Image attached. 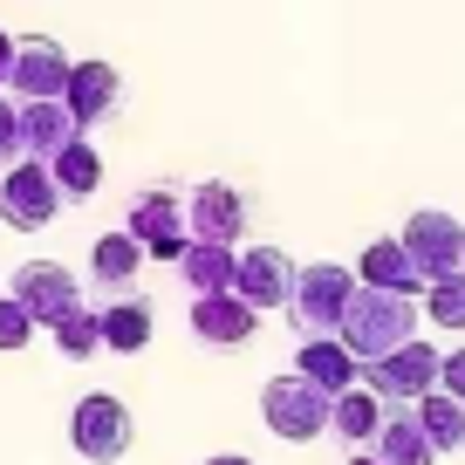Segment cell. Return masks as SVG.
I'll use <instances>...</instances> for the list:
<instances>
[{"mask_svg":"<svg viewBox=\"0 0 465 465\" xmlns=\"http://www.w3.org/2000/svg\"><path fill=\"white\" fill-rule=\"evenodd\" d=\"M418 322H424V308L411 302V294L356 288V302H349V315H342V349L356 356V363H377V356H391V349L418 342Z\"/></svg>","mask_w":465,"mask_h":465,"instance_id":"6da1fadb","label":"cell"},{"mask_svg":"<svg viewBox=\"0 0 465 465\" xmlns=\"http://www.w3.org/2000/svg\"><path fill=\"white\" fill-rule=\"evenodd\" d=\"M356 267H335V261H302L294 267V288H288V322L302 329V342H322V335H342V315L356 302Z\"/></svg>","mask_w":465,"mask_h":465,"instance_id":"7a4b0ae2","label":"cell"},{"mask_svg":"<svg viewBox=\"0 0 465 465\" xmlns=\"http://www.w3.org/2000/svg\"><path fill=\"white\" fill-rule=\"evenodd\" d=\"M69 445L83 451L89 465H124V459H131V445H137L131 404H124V397H110V391L83 397V404L69 411Z\"/></svg>","mask_w":465,"mask_h":465,"instance_id":"3957f363","label":"cell"},{"mask_svg":"<svg viewBox=\"0 0 465 465\" xmlns=\"http://www.w3.org/2000/svg\"><path fill=\"white\" fill-rule=\"evenodd\" d=\"M329 404L335 397H322L308 377L281 370V377H267V391H261V424L274 438H288V445H308V438L329 431Z\"/></svg>","mask_w":465,"mask_h":465,"instance_id":"277c9868","label":"cell"},{"mask_svg":"<svg viewBox=\"0 0 465 465\" xmlns=\"http://www.w3.org/2000/svg\"><path fill=\"white\" fill-rule=\"evenodd\" d=\"M124 232H131L151 261H178L185 240H192V232H185V192H178V185L131 192V205H124Z\"/></svg>","mask_w":465,"mask_h":465,"instance_id":"5b68a950","label":"cell"},{"mask_svg":"<svg viewBox=\"0 0 465 465\" xmlns=\"http://www.w3.org/2000/svg\"><path fill=\"white\" fill-rule=\"evenodd\" d=\"M55 213H62V185L48 178L42 158H21V164H7V172H0V219H7L15 232L55 226Z\"/></svg>","mask_w":465,"mask_h":465,"instance_id":"8992f818","label":"cell"},{"mask_svg":"<svg viewBox=\"0 0 465 465\" xmlns=\"http://www.w3.org/2000/svg\"><path fill=\"white\" fill-rule=\"evenodd\" d=\"M397 240H404V253L418 261L424 281H451V274L465 267V226H459L451 213H438V205H418V213L404 219V232H397Z\"/></svg>","mask_w":465,"mask_h":465,"instance_id":"52a82bcc","label":"cell"},{"mask_svg":"<svg viewBox=\"0 0 465 465\" xmlns=\"http://www.w3.org/2000/svg\"><path fill=\"white\" fill-rule=\"evenodd\" d=\"M438 363H445V349L404 342V349H391V356H377V363H363V383L383 404H418V397L438 391Z\"/></svg>","mask_w":465,"mask_h":465,"instance_id":"ba28073f","label":"cell"},{"mask_svg":"<svg viewBox=\"0 0 465 465\" xmlns=\"http://www.w3.org/2000/svg\"><path fill=\"white\" fill-rule=\"evenodd\" d=\"M185 232L205 240V247H232L240 253V240H247V192L219 185V178L185 185Z\"/></svg>","mask_w":465,"mask_h":465,"instance_id":"9c48e42d","label":"cell"},{"mask_svg":"<svg viewBox=\"0 0 465 465\" xmlns=\"http://www.w3.org/2000/svg\"><path fill=\"white\" fill-rule=\"evenodd\" d=\"M7 294H15V302L35 315V329H55L69 308H83V288H75L69 267H55V261H28V267H15Z\"/></svg>","mask_w":465,"mask_h":465,"instance_id":"30bf717a","label":"cell"},{"mask_svg":"<svg viewBox=\"0 0 465 465\" xmlns=\"http://www.w3.org/2000/svg\"><path fill=\"white\" fill-rule=\"evenodd\" d=\"M294 267L302 261H288L281 247H240V261H232V294L247 308H288V288H294Z\"/></svg>","mask_w":465,"mask_h":465,"instance_id":"8fae6325","label":"cell"},{"mask_svg":"<svg viewBox=\"0 0 465 465\" xmlns=\"http://www.w3.org/2000/svg\"><path fill=\"white\" fill-rule=\"evenodd\" d=\"M69 69H75V62L62 55L48 35H21V42H15V75H7V89H15L21 103H48V96H62V89H69Z\"/></svg>","mask_w":465,"mask_h":465,"instance_id":"7c38bea8","label":"cell"},{"mask_svg":"<svg viewBox=\"0 0 465 465\" xmlns=\"http://www.w3.org/2000/svg\"><path fill=\"white\" fill-rule=\"evenodd\" d=\"M192 335H199L205 349H240V342H253V329H261V308H247L240 294H192Z\"/></svg>","mask_w":465,"mask_h":465,"instance_id":"4fadbf2b","label":"cell"},{"mask_svg":"<svg viewBox=\"0 0 465 465\" xmlns=\"http://www.w3.org/2000/svg\"><path fill=\"white\" fill-rule=\"evenodd\" d=\"M62 103H69V116L83 124V131L103 124V116H116L124 110V69H110V62H75Z\"/></svg>","mask_w":465,"mask_h":465,"instance_id":"5bb4252c","label":"cell"},{"mask_svg":"<svg viewBox=\"0 0 465 465\" xmlns=\"http://www.w3.org/2000/svg\"><path fill=\"white\" fill-rule=\"evenodd\" d=\"M356 281H363V288H383V294H411V302H424V288H431V281L418 274V261L404 253V240H397V232L363 247V261H356Z\"/></svg>","mask_w":465,"mask_h":465,"instance_id":"9a60e30c","label":"cell"},{"mask_svg":"<svg viewBox=\"0 0 465 465\" xmlns=\"http://www.w3.org/2000/svg\"><path fill=\"white\" fill-rule=\"evenodd\" d=\"M83 137V124L69 116V103L48 96V103H21V158H55L62 144H75Z\"/></svg>","mask_w":465,"mask_h":465,"instance_id":"2e32d148","label":"cell"},{"mask_svg":"<svg viewBox=\"0 0 465 465\" xmlns=\"http://www.w3.org/2000/svg\"><path fill=\"white\" fill-rule=\"evenodd\" d=\"M294 377H308L322 397H342V391H356V383H363V363L342 349V335H322V342H302Z\"/></svg>","mask_w":465,"mask_h":465,"instance_id":"e0dca14e","label":"cell"},{"mask_svg":"<svg viewBox=\"0 0 465 465\" xmlns=\"http://www.w3.org/2000/svg\"><path fill=\"white\" fill-rule=\"evenodd\" d=\"M96 329L110 356H137V349H151V302L144 294H110L96 308Z\"/></svg>","mask_w":465,"mask_h":465,"instance_id":"ac0fdd59","label":"cell"},{"mask_svg":"<svg viewBox=\"0 0 465 465\" xmlns=\"http://www.w3.org/2000/svg\"><path fill=\"white\" fill-rule=\"evenodd\" d=\"M377 451L383 465H438V445L424 438V424H418V411L411 404H391L383 411V431H377Z\"/></svg>","mask_w":465,"mask_h":465,"instance_id":"d6986e66","label":"cell"},{"mask_svg":"<svg viewBox=\"0 0 465 465\" xmlns=\"http://www.w3.org/2000/svg\"><path fill=\"white\" fill-rule=\"evenodd\" d=\"M383 411H391V404H383L370 383H356V391H342V397L329 404V431L342 438V445L370 451V445H377V431H383Z\"/></svg>","mask_w":465,"mask_h":465,"instance_id":"ffe728a7","label":"cell"},{"mask_svg":"<svg viewBox=\"0 0 465 465\" xmlns=\"http://www.w3.org/2000/svg\"><path fill=\"white\" fill-rule=\"evenodd\" d=\"M137 267H144V247H137L131 232H103L96 247H89V281H96L103 294H131Z\"/></svg>","mask_w":465,"mask_h":465,"instance_id":"44dd1931","label":"cell"},{"mask_svg":"<svg viewBox=\"0 0 465 465\" xmlns=\"http://www.w3.org/2000/svg\"><path fill=\"white\" fill-rule=\"evenodd\" d=\"M232 261H240V253L232 247H205V240H185V253H178V281H185L192 294H226L232 288Z\"/></svg>","mask_w":465,"mask_h":465,"instance_id":"7402d4cb","label":"cell"},{"mask_svg":"<svg viewBox=\"0 0 465 465\" xmlns=\"http://www.w3.org/2000/svg\"><path fill=\"white\" fill-rule=\"evenodd\" d=\"M48 178L62 185V199H89V192H103V158L89 137H75V144H62L55 158H48Z\"/></svg>","mask_w":465,"mask_h":465,"instance_id":"603a6c76","label":"cell"},{"mask_svg":"<svg viewBox=\"0 0 465 465\" xmlns=\"http://www.w3.org/2000/svg\"><path fill=\"white\" fill-rule=\"evenodd\" d=\"M418 424H424V438H431L438 445V459H445V451H465V404L459 397H445V391H431V397H418Z\"/></svg>","mask_w":465,"mask_h":465,"instance_id":"cb8c5ba5","label":"cell"},{"mask_svg":"<svg viewBox=\"0 0 465 465\" xmlns=\"http://www.w3.org/2000/svg\"><path fill=\"white\" fill-rule=\"evenodd\" d=\"M48 335H55V349L69 356V363H89V356H103V329H96V308H89V302L69 308V315H62Z\"/></svg>","mask_w":465,"mask_h":465,"instance_id":"d4e9b609","label":"cell"},{"mask_svg":"<svg viewBox=\"0 0 465 465\" xmlns=\"http://www.w3.org/2000/svg\"><path fill=\"white\" fill-rule=\"evenodd\" d=\"M424 322H431V329H445V335H465V267L451 281H431V288H424Z\"/></svg>","mask_w":465,"mask_h":465,"instance_id":"484cf974","label":"cell"},{"mask_svg":"<svg viewBox=\"0 0 465 465\" xmlns=\"http://www.w3.org/2000/svg\"><path fill=\"white\" fill-rule=\"evenodd\" d=\"M35 342V315L15 302V294H0V356H21Z\"/></svg>","mask_w":465,"mask_h":465,"instance_id":"4316f807","label":"cell"},{"mask_svg":"<svg viewBox=\"0 0 465 465\" xmlns=\"http://www.w3.org/2000/svg\"><path fill=\"white\" fill-rule=\"evenodd\" d=\"M7 164H21V103L0 96V172Z\"/></svg>","mask_w":465,"mask_h":465,"instance_id":"83f0119b","label":"cell"},{"mask_svg":"<svg viewBox=\"0 0 465 465\" xmlns=\"http://www.w3.org/2000/svg\"><path fill=\"white\" fill-rule=\"evenodd\" d=\"M438 391L465 404V342H451V349H445V363H438Z\"/></svg>","mask_w":465,"mask_h":465,"instance_id":"f1b7e54d","label":"cell"},{"mask_svg":"<svg viewBox=\"0 0 465 465\" xmlns=\"http://www.w3.org/2000/svg\"><path fill=\"white\" fill-rule=\"evenodd\" d=\"M7 75H15V35L0 28V89H7Z\"/></svg>","mask_w":465,"mask_h":465,"instance_id":"f546056e","label":"cell"},{"mask_svg":"<svg viewBox=\"0 0 465 465\" xmlns=\"http://www.w3.org/2000/svg\"><path fill=\"white\" fill-rule=\"evenodd\" d=\"M205 465H253V459H240V451H219V459H205Z\"/></svg>","mask_w":465,"mask_h":465,"instance_id":"4dcf8cb0","label":"cell"},{"mask_svg":"<svg viewBox=\"0 0 465 465\" xmlns=\"http://www.w3.org/2000/svg\"><path fill=\"white\" fill-rule=\"evenodd\" d=\"M349 465H383V459H377V451H356V459H349Z\"/></svg>","mask_w":465,"mask_h":465,"instance_id":"1f68e13d","label":"cell"}]
</instances>
